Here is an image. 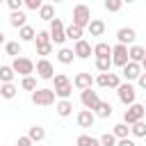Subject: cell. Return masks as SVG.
Segmentation results:
<instances>
[{"instance_id":"cell-16","label":"cell","mask_w":146,"mask_h":146,"mask_svg":"<svg viewBox=\"0 0 146 146\" xmlns=\"http://www.w3.org/2000/svg\"><path fill=\"white\" fill-rule=\"evenodd\" d=\"M128 57H130V62L141 64V62L146 59V50H144L141 46H130V48H128Z\"/></svg>"},{"instance_id":"cell-25","label":"cell","mask_w":146,"mask_h":146,"mask_svg":"<svg viewBox=\"0 0 146 146\" xmlns=\"http://www.w3.org/2000/svg\"><path fill=\"white\" fill-rule=\"evenodd\" d=\"M66 39H71V41H75V43H78V41L82 39V27H78V25H73V23H71V25L66 27Z\"/></svg>"},{"instance_id":"cell-15","label":"cell","mask_w":146,"mask_h":146,"mask_svg":"<svg viewBox=\"0 0 146 146\" xmlns=\"http://www.w3.org/2000/svg\"><path fill=\"white\" fill-rule=\"evenodd\" d=\"M94 121H96V114L94 112H89V110L78 112V125L80 128H94Z\"/></svg>"},{"instance_id":"cell-38","label":"cell","mask_w":146,"mask_h":146,"mask_svg":"<svg viewBox=\"0 0 146 146\" xmlns=\"http://www.w3.org/2000/svg\"><path fill=\"white\" fill-rule=\"evenodd\" d=\"M7 5H9V9H11V11H21V9H23V5H25V0H7Z\"/></svg>"},{"instance_id":"cell-4","label":"cell","mask_w":146,"mask_h":146,"mask_svg":"<svg viewBox=\"0 0 146 146\" xmlns=\"http://www.w3.org/2000/svg\"><path fill=\"white\" fill-rule=\"evenodd\" d=\"M11 68H14V73H18V75H23V78H30L36 66H34V62L27 59V57H16L14 64H11Z\"/></svg>"},{"instance_id":"cell-37","label":"cell","mask_w":146,"mask_h":146,"mask_svg":"<svg viewBox=\"0 0 146 146\" xmlns=\"http://www.w3.org/2000/svg\"><path fill=\"white\" fill-rule=\"evenodd\" d=\"M116 141H119V139H116L112 132H105V135L100 137V144H103V146H116Z\"/></svg>"},{"instance_id":"cell-28","label":"cell","mask_w":146,"mask_h":146,"mask_svg":"<svg viewBox=\"0 0 146 146\" xmlns=\"http://www.w3.org/2000/svg\"><path fill=\"white\" fill-rule=\"evenodd\" d=\"M27 137L32 139V144H34V141H41V139L46 137V130H43L41 125H32V128L27 130Z\"/></svg>"},{"instance_id":"cell-1","label":"cell","mask_w":146,"mask_h":146,"mask_svg":"<svg viewBox=\"0 0 146 146\" xmlns=\"http://www.w3.org/2000/svg\"><path fill=\"white\" fill-rule=\"evenodd\" d=\"M55 96H59L62 100H68L71 91H73V82L64 75V73H55Z\"/></svg>"},{"instance_id":"cell-7","label":"cell","mask_w":146,"mask_h":146,"mask_svg":"<svg viewBox=\"0 0 146 146\" xmlns=\"http://www.w3.org/2000/svg\"><path fill=\"white\" fill-rule=\"evenodd\" d=\"M32 103L34 105H52L55 103V89H36V91H32Z\"/></svg>"},{"instance_id":"cell-21","label":"cell","mask_w":146,"mask_h":146,"mask_svg":"<svg viewBox=\"0 0 146 146\" xmlns=\"http://www.w3.org/2000/svg\"><path fill=\"white\" fill-rule=\"evenodd\" d=\"M112 112H114V110H112V105H110V103H105V100H100V105L94 110V114H96V116H100V119L112 116Z\"/></svg>"},{"instance_id":"cell-22","label":"cell","mask_w":146,"mask_h":146,"mask_svg":"<svg viewBox=\"0 0 146 146\" xmlns=\"http://www.w3.org/2000/svg\"><path fill=\"white\" fill-rule=\"evenodd\" d=\"M14 68L11 66H0V84H11V80H14Z\"/></svg>"},{"instance_id":"cell-42","label":"cell","mask_w":146,"mask_h":146,"mask_svg":"<svg viewBox=\"0 0 146 146\" xmlns=\"http://www.w3.org/2000/svg\"><path fill=\"white\" fill-rule=\"evenodd\" d=\"M110 87H112V89H119V87H121V78H119L116 73H110Z\"/></svg>"},{"instance_id":"cell-31","label":"cell","mask_w":146,"mask_h":146,"mask_svg":"<svg viewBox=\"0 0 146 146\" xmlns=\"http://www.w3.org/2000/svg\"><path fill=\"white\" fill-rule=\"evenodd\" d=\"M96 68L100 73H110L112 68V57H96Z\"/></svg>"},{"instance_id":"cell-40","label":"cell","mask_w":146,"mask_h":146,"mask_svg":"<svg viewBox=\"0 0 146 146\" xmlns=\"http://www.w3.org/2000/svg\"><path fill=\"white\" fill-rule=\"evenodd\" d=\"M25 7L36 11V9H41V7H43V2H41V0H25Z\"/></svg>"},{"instance_id":"cell-43","label":"cell","mask_w":146,"mask_h":146,"mask_svg":"<svg viewBox=\"0 0 146 146\" xmlns=\"http://www.w3.org/2000/svg\"><path fill=\"white\" fill-rule=\"evenodd\" d=\"M16 146H32V139L25 135V137H18V141H16Z\"/></svg>"},{"instance_id":"cell-47","label":"cell","mask_w":146,"mask_h":146,"mask_svg":"<svg viewBox=\"0 0 146 146\" xmlns=\"http://www.w3.org/2000/svg\"><path fill=\"white\" fill-rule=\"evenodd\" d=\"M141 68H144V71H146V59H144V62H141Z\"/></svg>"},{"instance_id":"cell-8","label":"cell","mask_w":146,"mask_h":146,"mask_svg":"<svg viewBox=\"0 0 146 146\" xmlns=\"http://www.w3.org/2000/svg\"><path fill=\"white\" fill-rule=\"evenodd\" d=\"M128 62H130V57H128V48L116 43V46L112 48V66H119V68H123Z\"/></svg>"},{"instance_id":"cell-41","label":"cell","mask_w":146,"mask_h":146,"mask_svg":"<svg viewBox=\"0 0 146 146\" xmlns=\"http://www.w3.org/2000/svg\"><path fill=\"white\" fill-rule=\"evenodd\" d=\"M52 52V43L50 46H41V48H36V55H41V59H46V55H50Z\"/></svg>"},{"instance_id":"cell-44","label":"cell","mask_w":146,"mask_h":146,"mask_svg":"<svg viewBox=\"0 0 146 146\" xmlns=\"http://www.w3.org/2000/svg\"><path fill=\"white\" fill-rule=\"evenodd\" d=\"M116 146H137V144H135L132 139H128V137H125V139H119V141H116Z\"/></svg>"},{"instance_id":"cell-9","label":"cell","mask_w":146,"mask_h":146,"mask_svg":"<svg viewBox=\"0 0 146 146\" xmlns=\"http://www.w3.org/2000/svg\"><path fill=\"white\" fill-rule=\"evenodd\" d=\"M80 100H82L84 110H89V112H94V110L100 105V96H98V91H94V89L82 91V94H80Z\"/></svg>"},{"instance_id":"cell-17","label":"cell","mask_w":146,"mask_h":146,"mask_svg":"<svg viewBox=\"0 0 146 146\" xmlns=\"http://www.w3.org/2000/svg\"><path fill=\"white\" fill-rule=\"evenodd\" d=\"M25 21H27V16H25L23 11H11V16H9V23H11V27H18V30L27 25Z\"/></svg>"},{"instance_id":"cell-23","label":"cell","mask_w":146,"mask_h":146,"mask_svg":"<svg viewBox=\"0 0 146 146\" xmlns=\"http://www.w3.org/2000/svg\"><path fill=\"white\" fill-rule=\"evenodd\" d=\"M39 18L52 23V21H55V7H52V5H43V7L39 9Z\"/></svg>"},{"instance_id":"cell-27","label":"cell","mask_w":146,"mask_h":146,"mask_svg":"<svg viewBox=\"0 0 146 146\" xmlns=\"http://www.w3.org/2000/svg\"><path fill=\"white\" fill-rule=\"evenodd\" d=\"M16 94H18V89H16V84H14V82H11V84H0V96H2V98L11 100Z\"/></svg>"},{"instance_id":"cell-39","label":"cell","mask_w":146,"mask_h":146,"mask_svg":"<svg viewBox=\"0 0 146 146\" xmlns=\"http://www.w3.org/2000/svg\"><path fill=\"white\" fill-rule=\"evenodd\" d=\"M96 84H98V87H110V73H100V75L96 78Z\"/></svg>"},{"instance_id":"cell-5","label":"cell","mask_w":146,"mask_h":146,"mask_svg":"<svg viewBox=\"0 0 146 146\" xmlns=\"http://www.w3.org/2000/svg\"><path fill=\"white\" fill-rule=\"evenodd\" d=\"M50 41H52V46H55V43L62 46V43L66 41V27H64L62 18H55V21L50 23Z\"/></svg>"},{"instance_id":"cell-30","label":"cell","mask_w":146,"mask_h":146,"mask_svg":"<svg viewBox=\"0 0 146 146\" xmlns=\"http://www.w3.org/2000/svg\"><path fill=\"white\" fill-rule=\"evenodd\" d=\"M5 50H7V55H11L14 59L21 57V41H7V43H5Z\"/></svg>"},{"instance_id":"cell-45","label":"cell","mask_w":146,"mask_h":146,"mask_svg":"<svg viewBox=\"0 0 146 146\" xmlns=\"http://www.w3.org/2000/svg\"><path fill=\"white\" fill-rule=\"evenodd\" d=\"M137 82H139V87H141V89H146V73H141Z\"/></svg>"},{"instance_id":"cell-46","label":"cell","mask_w":146,"mask_h":146,"mask_svg":"<svg viewBox=\"0 0 146 146\" xmlns=\"http://www.w3.org/2000/svg\"><path fill=\"white\" fill-rule=\"evenodd\" d=\"M2 43H5V34L0 32V46H2Z\"/></svg>"},{"instance_id":"cell-20","label":"cell","mask_w":146,"mask_h":146,"mask_svg":"<svg viewBox=\"0 0 146 146\" xmlns=\"http://www.w3.org/2000/svg\"><path fill=\"white\" fill-rule=\"evenodd\" d=\"M55 110H57L59 116H71V112H73V103H71V100H59V103L55 105Z\"/></svg>"},{"instance_id":"cell-10","label":"cell","mask_w":146,"mask_h":146,"mask_svg":"<svg viewBox=\"0 0 146 146\" xmlns=\"http://www.w3.org/2000/svg\"><path fill=\"white\" fill-rule=\"evenodd\" d=\"M36 73H39V78H41V80H52V78H55V66L50 64V59H48V57L36 62Z\"/></svg>"},{"instance_id":"cell-26","label":"cell","mask_w":146,"mask_h":146,"mask_svg":"<svg viewBox=\"0 0 146 146\" xmlns=\"http://www.w3.org/2000/svg\"><path fill=\"white\" fill-rule=\"evenodd\" d=\"M73 57H75L73 48H59V52H57V59H59L62 64H71V62H73Z\"/></svg>"},{"instance_id":"cell-3","label":"cell","mask_w":146,"mask_h":146,"mask_svg":"<svg viewBox=\"0 0 146 146\" xmlns=\"http://www.w3.org/2000/svg\"><path fill=\"white\" fill-rule=\"evenodd\" d=\"M144 116H146V107L139 105V103H135V105H130V107L125 110V114H123V123H125V125H135V123L141 121Z\"/></svg>"},{"instance_id":"cell-6","label":"cell","mask_w":146,"mask_h":146,"mask_svg":"<svg viewBox=\"0 0 146 146\" xmlns=\"http://www.w3.org/2000/svg\"><path fill=\"white\" fill-rule=\"evenodd\" d=\"M116 94H119V100L123 103V105H135V96H137V91H135V87L130 84V82H121V87L116 89Z\"/></svg>"},{"instance_id":"cell-32","label":"cell","mask_w":146,"mask_h":146,"mask_svg":"<svg viewBox=\"0 0 146 146\" xmlns=\"http://www.w3.org/2000/svg\"><path fill=\"white\" fill-rule=\"evenodd\" d=\"M34 43H36V48H41V46H50V43H52V41H50V32H46V30L36 32V39H34Z\"/></svg>"},{"instance_id":"cell-13","label":"cell","mask_w":146,"mask_h":146,"mask_svg":"<svg viewBox=\"0 0 146 146\" xmlns=\"http://www.w3.org/2000/svg\"><path fill=\"white\" fill-rule=\"evenodd\" d=\"M121 75L130 82V80H139L141 75V64H135V62H128L123 68H121Z\"/></svg>"},{"instance_id":"cell-24","label":"cell","mask_w":146,"mask_h":146,"mask_svg":"<svg viewBox=\"0 0 146 146\" xmlns=\"http://www.w3.org/2000/svg\"><path fill=\"white\" fill-rule=\"evenodd\" d=\"M18 36H21V41H34L36 39V32H34L32 25H25V27L18 30Z\"/></svg>"},{"instance_id":"cell-35","label":"cell","mask_w":146,"mask_h":146,"mask_svg":"<svg viewBox=\"0 0 146 146\" xmlns=\"http://www.w3.org/2000/svg\"><path fill=\"white\" fill-rule=\"evenodd\" d=\"M21 87L25 89V91H36V80L30 75V78H23V82H21Z\"/></svg>"},{"instance_id":"cell-11","label":"cell","mask_w":146,"mask_h":146,"mask_svg":"<svg viewBox=\"0 0 146 146\" xmlns=\"http://www.w3.org/2000/svg\"><path fill=\"white\" fill-rule=\"evenodd\" d=\"M135 39H137V32L132 27H119V32H116L119 46H125L128 48V43H135Z\"/></svg>"},{"instance_id":"cell-34","label":"cell","mask_w":146,"mask_h":146,"mask_svg":"<svg viewBox=\"0 0 146 146\" xmlns=\"http://www.w3.org/2000/svg\"><path fill=\"white\" fill-rule=\"evenodd\" d=\"M130 132L135 137H146V123L144 121H137L135 125H130Z\"/></svg>"},{"instance_id":"cell-18","label":"cell","mask_w":146,"mask_h":146,"mask_svg":"<svg viewBox=\"0 0 146 146\" xmlns=\"http://www.w3.org/2000/svg\"><path fill=\"white\" fill-rule=\"evenodd\" d=\"M87 30H89V34H91V36H100V34L105 32V23H103L100 18H91V23H89V27H87Z\"/></svg>"},{"instance_id":"cell-29","label":"cell","mask_w":146,"mask_h":146,"mask_svg":"<svg viewBox=\"0 0 146 146\" xmlns=\"http://www.w3.org/2000/svg\"><path fill=\"white\" fill-rule=\"evenodd\" d=\"M75 146H103V144H100V139H94L89 135H80L75 139Z\"/></svg>"},{"instance_id":"cell-2","label":"cell","mask_w":146,"mask_h":146,"mask_svg":"<svg viewBox=\"0 0 146 146\" xmlns=\"http://www.w3.org/2000/svg\"><path fill=\"white\" fill-rule=\"evenodd\" d=\"M89 23H91V11H89V7L87 5H75V9H73V25H78V27H89Z\"/></svg>"},{"instance_id":"cell-33","label":"cell","mask_w":146,"mask_h":146,"mask_svg":"<svg viewBox=\"0 0 146 146\" xmlns=\"http://www.w3.org/2000/svg\"><path fill=\"white\" fill-rule=\"evenodd\" d=\"M128 132H130V128H128L125 123H116V125H114V132H112V135H114L116 139H125V137H128Z\"/></svg>"},{"instance_id":"cell-19","label":"cell","mask_w":146,"mask_h":146,"mask_svg":"<svg viewBox=\"0 0 146 146\" xmlns=\"http://www.w3.org/2000/svg\"><path fill=\"white\" fill-rule=\"evenodd\" d=\"M94 55H96V57H112V48H110V43H105V41L96 43V46H94Z\"/></svg>"},{"instance_id":"cell-36","label":"cell","mask_w":146,"mask_h":146,"mask_svg":"<svg viewBox=\"0 0 146 146\" xmlns=\"http://www.w3.org/2000/svg\"><path fill=\"white\" fill-rule=\"evenodd\" d=\"M107 11H119L121 7H123V2L121 0H105V5H103Z\"/></svg>"},{"instance_id":"cell-14","label":"cell","mask_w":146,"mask_h":146,"mask_svg":"<svg viewBox=\"0 0 146 146\" xmlns=\"http://www.w3.org/2000/svg\"><path fill=\"white\" fill-rule=\"evenodd\" d=\"M73 84H75L80 91H87V89H91V84H94V80H91V73H78V75H75V80H73Z\"/></svg>"},{"instance_id":"cell-12","label":"cell","mask_w":146,"mask_h":146,"mask_svg":"<svg viewBox=\"0 0 146 146\" xmlns=\"http://www.w3.org/2000/svg\"><path fill=\"white\" fill-rule=\"evenodd\" d=\"M73 52H75V57H78V59H89V57H91V52H94V48H91V43H89V41L80 39V41L73 46Z\"/></svg>"}]
</instances>
